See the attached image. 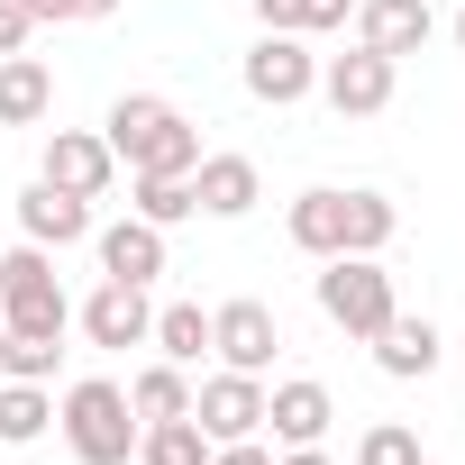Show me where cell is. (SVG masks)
Listing matches in <instances>:
<instances>
[{"instance_id":"cell-1","label":"cell","mask_w":465,"mask_h":465,"mask_svg":"<svg viewBox=\"0 0 465 465\" xmlns=\"http://www.w3.org/2000/svg\"><path fill=\"white\" fill-rule=\"evenodd\" d=\"M283 228H292V247L302 256H383L392 247V228H401V210L383 201V192H302L292 210H283Z\"/></svg>"},{"instance_id":"cell-2","label":"cell","mask_w":465,"mask_h":465,"mask_svg":"<svg viewBox=\"0 0 465 465\" xmlns=\"http://www.w3.org/2000/svg\"><path fill=\"white\" fill-rule=\"evenodd\" d=\"M101 137H110V155H119L128 173H192V164H201V128H192L164 92H119L110 119H101Z\"/></svg>"},{"instance_id":"cell-3","label":"cell","mask_w":465,"mask_h":465,"mask_svg":"<svg viewBox=\"0 0 465 465\" xmlns=\"http://www.w3.org/2000/svg\"><path fill=\"white\" fill-rule=\"evenodd\" d=\"M55 429H64V447H74V465H128L137 456V401H128V383H110V374H83L64 401H55Z\"/></svg>"},{"instance_id":"cell-4","label":"cell","mask_w":465,"mask_h":465,"mask_svg":"<svg viewBox=\"0 0 465 465\" xmlns=\"http://www.w3.org/2000/svg\"><path fill=\"white\" fill-rule=\"evenodd\" d=\"M0 329H19V338H64L74 329V302L55 283V247H10L0 256Z\"/></svg>"},{"instance_id":"cell-5","label":"cell","mask_w":465,"mask_h":465,"mask_svg":"<svg viewBox=\"0 0 465 465\" xmlns=\"http://www.w3.org/2000/svg\"><path fill=\"white\" fill-rule=\"evenodd\" d=\"M320 311H329V329L374 338L401 302H392V274H383L374 256H329V265H320Z\"/></svg>"},{"instance_id":"cell-6","label":"cell","mask_w":465,"mask_h":465,"mask_svg":"<svg viewBox=\"0 0 465 465\" xmlns=\"http://www.w3.org/2000/svg\"><path fill=\"white\" fill-rule=\"evenodd\" d=\"M238 83H247V101H265V110H292V101H311V92H320V55H311L302 37H283V28H265V37L247 46V64H238Z\"/></svg>"},{"instance_id":"cell-7","label":"cell","mask_w":465,"mask_h":465,"mask_svg":"<svg viewBox=\"0 0 465 465\" xmlns=\"http://www.w3.org/2000/svg\"><path fill=\"white\" fill-rule=\"evenodd\" d=\"M192 420L219 438H265V374H238V365H219L201 392H192Z\"/></svg>"},{"instance_id":"cell-8","label":"cell","mask_w":465,"mask_h":465,"mask_svg":"<svg viewBox=\"0 0 465 465\" xmlns=\"http://www.w3.org/2000/svg\"><path fill=\"white\" fill-rule=\"evenodd\" d=\"M210 356L238 365V374H265V365L283 356V320H274L265 302H219V311H210Z\"/></svg>"},{"instance_id":"cell-9","label":"cell","mask_w":465,"mask_h":465,"mask_svg":"<svg viewBox=\"0 0 465 465\" xmlns=\"http://www.w3.org/2000/svg\"><path fill=\"white\" fill-rule=\"evenodd\" d=\"M55 192H83V201H101L110 183H119V155H110V137H92V128H46V164H37Z\"/></svg>"},{"instance_id":"cell-10","label":"cell","mask_w":465,"mask_h":465,"mask_svg":"<svg viewBox=\"0 0 465 465\" xmlns=\"http://www.w3.org/2000/svg\"><path fill=\"white\" fill-rule=\"evenodd\" d=\"M320 92H329L338 119H374V110H392V55H374V46L329 55V64H320Z\"/></svg>"},{"instance_id":"cell-11","label":"cell","mask_w":465,"mask_h":465,"mask_svg":"<svg viewBox=\"0 0 465 465\" xmlns=\"http://www.w3.org/2000/svg\"><path fill=\"white\" fill-rule=\"evenodd\" d=\"M19 238H28V247H55V256L83 247V238H92V201H83V192H55V183L37 173V183L19 192Z\"/></svg>"},{"instance_id":"cell-12","label":"cell","mask_w":465,"mask_h":465,"mask_svg":"<svg viewBox=\"0 0 465 465\" xmlns=\"http://www.w3.org/2000/svg\"><path fill=\"white\" fill-rule=\"evenodd\" d=\"M74 320H83V338H92V347H146L155 302H146V283H110V274H101V292H92Z\"/></svg>"},{"instance_id":"cell-13","label":"cell","mask_w":465,"mask_h":465,"mask_svg":"<svg viewBox=\"0 0 465 465\" xmlns=\"http://www.w3.org/2000/svg\"><path fill=\"white\" fill-rule=\"evenodd\" d=\"M329 420H338V401H329V383H311V374H292V383L265 392V438H274V447H320Z\"/></svg>"},{"instance_id":"cell-14","label":"cell","mask_w":465,"mask_h":465,"mask_svg":"<svg viewBox=\"0 0 465 465\" xmlns=\"http://www.w3.org/2000/svg\"><path fill=\"white\" fill-rule=\"evenodd\" d=\"M92 256H101L110 283H155V274H164V228H146V219L128 210V219L92 228Z\"/></svg>"},{"instance_id":"cell-15","label":"cell","mask_w":465,"mask_h":465,"mask_svg":"<svg viewBox=\"0 0 465 465\" xmlns=\"http://www.w3.org/2000/svg\"><path fill=\"white\" fill-rule=\"evenodd\" d=\"M438 37V19H429V0H356V46H374V55H420Z\"/></svg>"},{"instance_id":"cell-16","label":"cell","mask_w":465,"mask_h":465,"mask_svg":"<svg viewBox=\"0 0 465 465\" xmlns=\"http://www.w3.org/2000/svg\"><path fill=\"white\" fill-rule=\"evenodd\" d=\"M192 201H201V219H247V210L265 201L256 155H201V164H192Z\"/></svg>"},{"instance_id":"cell-17","label":"cell","mask_w":465,"mask_h":465,"mask_svg":"<svg viewBox=\"0 0 465 465\" xmlns=\"http://www.w3.org/2000/svg\"><path fill=\"white\" fill-rule=\"evenodd\" d=\"M374 365L392 374V383H420V374H438V320H411V311H392L374 338Z\"/></svg>"},{"instance_id":"cell-18","label":"cell","mask_w":465,"mask_h":465,"mask_svg":"<svg viewBox=\"0 0 465 465\" xmlns=\"http://www.w3.org/2000/svg\"><path fill=\"white\" fill-rule=\"evenodd\" d=\"M55 110V74L37 55H0V128H37Z\"/></svg>"},{"instance_id":"cell-19","label":"cell","mask_w":465,"mask_h":465,"mask_svg":"<svg viewBox=\"0 0 465 465\" xmlns=\"http://www.w3.org/2000/svg\"><path fill=\"white\" fill-rule=\"evenodd\" d=\"M128 210H137L146 228H183V219H201L192 173H128Z\"/></svg>"},{"instance_id":"cell-20","label":"cell","mask_w":465,"mask_h":465,"mask_svg":"<svg viewBox=\"0 0 465 465\" xmlns=\"http://www.w3.org/2000/svg\"><path fill=\"white\" fill-rule=\"evenodd\" d=\"M137 465H210V429L183 411V420H146L137 429Z\"/></svg>"},{"instance_id":"cell-21","label":"cell","mask_w":465,"mask_h":465,"mask_svg":"<svg viewBox=\"0 0 465 465\" xmlns=\"http://www.w3.org/2000/svg\"><path fill=\"white\" fill-rule=\"evenodd\" d=\"M146 338L164 347V365H201V356H210V311H201V302H164Z\"/></svg>"},{"instance_id":"cell-22","label":"cell","mask_w":465,"mask_h":465,"mask_svg":"<svg viewBox=\"0 0 465 465\" xmlns=\"http://www.w3.org/2000/svg\"><path fill=\"white\" fill-rule=\"evenodd\" d=\"M46 420H55V392L46 383H10V374H0V447L46 438Z\"/></svg>"},{"instance_id":"cell-23","label":"cell","mask_w":465,"mask_h":465,"mask_svg":"<svg viewBox=\"0 0 465 465\" xmlns=\"http://www.w3.org/2000/svg\"><path fill=\"white\" fill-rule=\"evenodd\" d=\"M256 19L283 28V37H329V28L356 19V0H256Z\"/></svg>"},{"instance_id":"cell-24","label":"cell","mask_w":465,"mask_h":465,"mask_svg":"<svg viewBox=\"0 0 465 465\" xmlns=\"http://www.w3.org/2000/svg\"><path fill=\"white\" fill-rule=\"evenodd\" d=\"M128 401H137V420H183L192 411V374L183 365H137L128 374Z\"/></svg>"},{"instance_id":"cell-25","label":"cell","mask_w":465,"mask_h":465,"mask_svg":"<svg viewBox=\"0 0 465 465\" xmlns=\"http://www.w3.org/2000/svg\"><path fill=\"white\" fill-rule=\"evenodd\" d=\"M55 356H64V338H19V329H0V374H10V383H55Z\"/></svg>"},{"instance_id":"cell-26","label":"cell","mask_w":465,"mask_h":465,"mask_svg":"<svg viewBox=\"0 0 465 465\" xmlns=\"http://www.w3.org/2000/svg\"><path fill=\"white\" fill-rule=\"evenodd\" d=\"M356 465H420V429H401V420H374V429L356 438Z\"/></svg>"},{"instance_id":"cell-27","label":"cell","mask_w":465,"mask_h":465,"mask_svg":"<svg viewBox=\"0 0 465 465\" xmlns=\"http://www.w3.org/2000/svg\"><path fill=\"white\" fill-rule=\"evenodd\" d=\"M210 465H274V447H265V438H219Z\"/></svg>"},{"instance_id":"cell-28","label":"cell","mask_w":465,"mask_h":465,"mask_svg":"<svg viewBox=\"0 0 465 465\" xmlns=\"http://www.w3.org/2000/svg\"><path fill=\"white\" fill-rule=\"evenodd\" d=\"M0 55H28V10L19 0H0Z\"/></svg>"},{"instance_id":"cell-29","label":"cell","mask_w":465,"mask_h":465,"mask_svg":"<svg viewBox=\"0 0 465 465\" xmlns=\"http://www.w3.org/2000/svg\"><path fill=\"white\" fill-rule=\"evenodd\" d=\"M19 10H28V28H64V19H74V0H19Z\"/></svg>"},{"instance_id":"cell-30","label":"cell","mask_w":465,"mask_h":465,"mask_svg":"<svg viewBox=\"0 0 465 465\" xmlns=\"http://www.w3.org/2000/svg\"><path fill=\"white\" fill-rule=\"evenodd\" d=\"M274 465H338L329 447H274Z\"/></svg>"},{"instance_id":"cell-31","label":"cell","mask_w":465,"mask_h":465,"mask_svg":"<svg viewBox=\"0 0 465 465\" xmlns=\"http://www.w3.org/2000/svg\"><path fill=\"white\" fill-rule=\"evenodd\" d=\"M119 10V0H74V19H110Z\"/></svg>"},{"instance_id":"cell-32","label":"cell","mask_w":465,"mask_h":465,"mask_svg":"<svg viewBox=\"0 0 465 465\" xmlns=\"http://www.w3.org/2000/svg\"><path fill=\"white\" fill-rule=\"evenodd\" d=\"M456 46H465V10H456Z\"/></svg>"}]
</instances>
